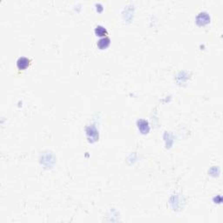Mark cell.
Listing matches in <instances>:
<instances>
[{"instance_id": "1", "label": "cell", "mask_w": 223, "mask_h": 223, "mask_svg": "<svg viewBox=\"0 0 223 223\" xmlns=\"http://www.w3.org/2000/svg\"><path fill=\"white\" fill-rule=\"evenodd\" d=\"M29 63H30V60L28 59H26V58H20V59H19V60L17 62V65H18L19 69L24 70V69H25L29 65Z\"/></svg>"}, {"instance_id": "2", "label": "cell", "mask_w": 223, "mask_h": 223, "mask_svg": "<svg viewBox=\"0 0 223 223\" xmlns=\"http://www.w3.org/2000/svg\"><path fill=\"white\" fill-rule=\"evenodd\" d=\"M110 44V39L108 38H104V39H101L98 40V45L100 49H104V48H106Z\"/></svg>"}, {"instance_id": "3", "label": "cell", "mask_w": 223, "mask_h": 223, "mask_svg": "<svg viewBox=\"0 0 223 223\" xmlns=\"http://www.w3.org/2000/svg\"><path fill=\"white\" fill-rule=\"evenodd\" d=\"M95 33L98 36H105L107 34V32H106V30L103 26L98 25V26H97L95 28Z\"/></svg>"}]
</instances>
